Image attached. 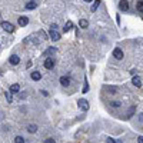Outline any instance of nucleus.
Returning <instances> with one entry per match:
<instances>
[{
  "label": "nucleus",
  "mask_w": 143,
  "mask_h": 143,
  "mask_svg": "<svg viewBox=\"0 0 143 143\" xmlns=\"http://www.w3.org/2000/svg\"><path fill=\"white\" fill-rule=\"evenodd\" d=\"M77 106L82 109V110H89V102H87L86 99H79L77 100Z\"/></svg>",
  "instance_id": "obj_1"
},
{
  "label": "nucleus",
  "mask_w": 143,
  "mask_h": 143,
  "mask_svg": "<svg viewBox=\"0 0 143 143\" xmlns=\"http://www.w3.org/2000/svg\"><path fill=\"white\" fill-rule=\"evenodd\" d=\"M113 56H115V59L122 60V59H123V50H122L120 47H116V49L113 50Z\"/></svg>",
  "instance_id": "obj_2"
},
{
  "label": "nucleus",
  "mask_w": 143,
  "mask_h": 143,
  "mask_svg": "<svg viewBox=\"0 0 143 143\" xmlns=\"http://www.w3.org/2000/svg\"><path fill=\"white\" fill-rule=\"evenodd\" d=\"M2 27L6 32H14V26L10 22H2Z\"/></svg>",
  "instance_id": "obj_3"
},
{
  "label": "nucleus",
  "mask_w": 143,
  "mask_h": 143,
  "mask_svg": "<svg viewBox=\"0 0 143 143\" xmlns=\"http://www.w3.org/2000/svg\"><path fill=\"white\" fill-rule=\"evenodd\" d=\"M49 35H50V39H52L53 42L60 40V33L56 32V30H50V32H49Z\"/></svg>",
  "instance_id": "obj_4"
},
{
  "label": "nucleus",
  "mask_w": 143,
  "mask_h": 143,
  "mask_svg": "<svg viewBox=\"0 0 143 143\" xmlns=\"http://www.w3.org/2000/svg\"><path fill=\"white\" fill-rule=\"evenodd\" d=\"M60 84H62L63 87H67L69 84H70V77H69V76H62V77H60Z\"/></svg>",
  "instance_id": "obj_5"
},
{
  "label": "nucleus",
  "mask_w": 143,
  "mask_h": 143,
  "mask_svg": "<svg viewBox=\"0 0 143 143\" xmlns=\"http://www.w3.org/2000/svg\"><path fill=\"white\" fill-rule=\"evenodd\" d=\"M53 66H54V62H53V59H52V57H47V59L44 60V67L50 70V69H53Z\"/></svg>",
  "instance_id": "obj_6"
},
{
  "label": "nucleus",
  "mask_w": 143,
  "mask_h": 143,
  "mask_svg": "<svg viewBox=\"0 0 143 143\" xmlns=\"http://www.w3.org/2000/svg\"><path fill=\"white\" fill-rule=\"evenodd\" d=\"M10 65H13V66H16V65H19L20 63V57L17 56V54H13V56H10Z\"/></svg>",
  "instance_id": "obj_7"
},
{
  "label": "nucleus",
  "mask_w": 143,
  "mask_h": 143,
  "mask_svg": "<svg viewBox=\"0 0 143 143\" xmlns=\"http://www.w3.org/2000/svg\"><path fill=\"white\" fill-rule=\"evenodd\" d=\"M17 23H19L20 27H24V26H27V24H29V19H27V17H24V16H22V17H19Z\"/></svg>",
  "instance_id": "obj_8"
},
{
  "label": "nucleus",
  "mask_w": 143,
  "mask_h": 143,
  "mask_svg": "<svg viewBox=\"0 0 143 143\" xmlns=\"http://www.w3.org/2000/svg\"><path fill=\"white\" fill-rule=\"evenodd\" d=\"M119 9L123 12H126L127 9H129V3H127V0H120L119 2Z\"/></svg>",
  "instance_id": "obj_9"
},
{
  "label": "nucleus",
  "mask_w": 143,
  "mask_h": 143,
  "mask_svg": "<svg viewBox=\"0 0 143 143\" xmlns=\"http://www.w3.org/2000/svg\"><path fill=\"white\" fill-rule=\"evenodd\" d=\"M132 83L135 84L136 87H142V80H140V77H138V76L132 77Z\"/></svg>",
  "instance_id": "obj_10"
},
{
  "label": "nucleus",
  "mask_w": 143,
  "mask_h": 143,
  "mask_svg": "<svg viewBox=\"0 0 143 143\" xmlns=\"http://www.w3.org/2000/svg\"><path fill=\"white\" fill-rule=\"evenodd\" d=\"M56 53V47H49L44 50V56H47V57H50L52 54H54Z\"/></svg>",
  "instance_id": "obj_11"
},
{
  "label": "nucleus",
  "mask_w": 143,
  "mask_h": 143,
  "mask_svg": "<svg viewBox=\"0 0 143 143\" xmlns=\"http://www.w3.org/2000/svg\"><path fill=\"white\" fill-rule=\"evenodd\" d=\"M36 7H37V3H36V2H29V3L26 4V9H27V10H33V9H36Z\"/></svg>",
  "instance_id": "obj_12"
},
{
  "label": "nucleus",
  "mask_w": 143,
  "mask_h": 143,
  "mask_svg": "<svg viewBox=\"0 0 143 143\" xmlns=\"http://www.w3.org/2000/svg\"><path fill=\"white\" fill-rule=\"evenodd\" d=\"M40 77H42L40 72H33V73H32V79H33L35 82H39V80H40Z\"/></svg>",
  "instance_id": "obj_13"
},
{
  "label": "nucleus",
  "mask_w": 143,
  "mask_h": 143,
  "mask_svg": "<svg viewBox=\"0 0 143 143\" xmlns=\"http://www.w3.org/2000/svg\"><path fill=\"white\" fill-rule=\"evenodd\" d=\"M20 90V86L17 83H14V84H12L10 86V93H17Z\"/></svg>",
  "instance_id": "obj_14"
},
{
  "label": "nucleus",
  "mask_w": 143,
  "mask_h": 143,
  "mask_svg": "<svg viewBox=\"0 0 143 143\" xmlns=\"http://www.w3.org/2000/svg\"><path fill=\"white\" fill-rule=\"evenodd\" d=\"M36 130H37V126H36V124H29V126H27V132L35 133Z\"/></svg>",
  "instance_id": "obj_15"
},
{
  "label": "nucleus",
  "mask_w": 143,
  "mask_h": 143,
  "mask_svg": "<svg viewBox=\"0 0 143 143\" xmlns=\"http://www.w3.org/2000/svg\"><path fill=\"white\" fill-rule=\"evenodd\" d=\"M99 6H100V0H96V2L93 3V6H92V9H90V10H92V12H96L97 9H99Z\"/></svg>",
  "instance_id": "obj_16"
},
{
  "label": "nucleus",
  "mask_w": 143,
  "mask_h": 143,
  "mask_svg": "<svg viewBox=\"0 0 143 143\" xmlns=\"http://www.w3.org/2000/svg\"><path fill=\"white\" fill-rule=\"evenodd\" d=\"M72 27H73V23L72 22H67L65 24V27H63V30H65V32H69V30H72Z\"/></svg>",
  "instance_id": "obj_17"
},
{
  "label": "nucleus",
  "mask_w": 143,
  "mask_h": 143,
  "mask_svg": "<svg viewBox=\"0 0 143 143\" xmlns=\"http://www.w3.org/2000/svg\"><path fill=\"white\" fill-rule=\"evenodd\" d=\"M4 96H6V99H7V102H9V103L13 102V97H12V93H10V92H6V93H4Z\"/></svg>",
  "instance_id": "obj_18"
},
{
  "label": "nucleus",
  "mask_w": 143,
  "mask_h": 143,
  "mask_svg": "<svg viewBox=\"0 0 143 143\" xmlns=\"http://www.w3.org/2000/svg\"><path fill=\"white\" fill-rule=\"evenodd\" d=\"M110 106H112V107H120V106H122V102H119V100H116V102H112Z\"/></svg>",
  "instance_id": "obj_19"
},
{
  "label": "nucleus",
  "mask_w": 143,
  "mask_h": 143,
  "mask_svg": "<svg viewBox=\"0 0 143 143\" xmlns=\"http://www.w3.org/2000/svg\"><path fill=\"white\" fill-rule=\"evenodd\" d=\"M87 90H89V84H87V79H84V86H83V90H82V92L87 93Z\"/></svg>",
  "instance_id": "obj_20"
},
{
  "label": "nucleus",
  "mask_w": 143,
  "mask_h": 143,
  "mask_svg": "<svg viewBox=\"0 0 143 143\" xmlns=\"http://www.w3.org/2000/svg\"><path fill=\"white\" fill-rule=\"evenodd\" d=\"M14 143H24V139L22 136H16V138H14Z\"/></svg>",
  "instance_id": "obj_21"
},
{
  "label": "nucleus",
  "mask_w": 143,
  "mask_h": 143,
  "mask_svg": "<svg viewBox=\"0 0 143 143\" xmlns=\"http://www.w3.org/2000/svg\"><path fill=\"white\" fill-rule=\"evenodd\" d=\"M79 24H80V27H83V29H84V27H87V24H89V23H87V20L82 19L80 22H79Z\"/></svg>",
  "instance_id": "obj_22"
},
{
  "label": "nucleus",
  "mask_w": 143,
  "mask_h": 143,
  "mask_svg": "<svg viewBox=\"0 0 143 143\" xmlns=\"http://www.w3.org/2000/svg\"><path fill=\"white\" fill-rule=\"evenodd\" d=\"M136 7H138V10H139V12H143V0H140V2H138Z\"/></svg>",
  "instance_id": "obj_23"
},
{
  "label": "nucleus",
  "mask_w": 143,
  "mask_h": 143,
  "mask_svg": "<svg viewBox=\"0 0 143 143\" xmlns=\"http://www.w3.org/2000/svg\"><path fill=\"white\" fill-rule=\"evenodd\" d=\"M133 112H135V107H130V110H129V113H127V117H130L133 115Z\"/></svg>",
  "instance_id": "obj_24"
},
{
  "label": "nucleus",
  "mask_w": 143,
  "mask_h": 143,
  "mask_svg": "<svg viewBox=\"0 0 143 143\" xmlns=\"http://www.w3.org/2000/svg\"><path fill=\"white\" fill-rule=\"evenodd\" d=\"M109 93H116V87H109Z\"/></svg>",
  "instance_id": "obj_25"
},
{
  "label": "nucleus",
  "mask_w": 143,
  "mask_h": 143,
  "mask_svg": "<svg viewBox=\"0 0 143 143\" xmlns=\"http://www.w3.org/2000/svg\"><path fill=\"white\" fill-rule=\"evenodd\" d=\"M50 30H57V24H56V23H53V24L50 26Z\"/></svg>",
  "instance_id": "obj_26"
},
{
  "label": "nucleus",
  "mask_w": 143,
  "mask_h": 143,
  "mask_svg": "<svg viewBox=\"0 0 143 143\" xmlns=\"http://www.w3.org/2000/svg\"><path fill=\"white\" fill-rule=\"evenodd\" d=\"M106 143H116V142H115L112 138H107V139H106Z\"/></svg>",
  "instance_id": "obj_27"
},
{
  "label": "nucleus",
  "mask_w": 143,
  "mask_h": 143,
  "mask_svg": "<svg viewBox=\"0 0 143 143\" xmlns=\"http://www.w3.org/2000/svg\"><path fill=\"white\" fill-rule=\"evenodd\" d=\"M44 143H56V142H54V139H47Z\"/></svg>",
  "instance_id": "obj_28"
},
{
  "label": "nucleus",
  "mask_w": 143,
  "mask_h": 143,
  "mask_svg": "<svg viewBox=\"0 0 143 143\" xmlns=\"http://www.w3.org/2000/svg\"><path fill=\"white\" fill-rule=\"evenodd\" d=\"M138 143H143V136H139L138 138Z\"/></svg>",
  "instance_id": "obj_29"
},
{
  "label": "nucleus",
  "mask_w": 143,
  "mask_h": 143,
  "mask_svg": "<svg viewBox=\"0 0 143 143\" xmlns=\"http://www.w3.org/2000/svg\"><path fill=\"white\" fill-rule=\"evenodd\" d=\"M20 97H22V99H24V97H26V93H24V92L20 93Z\"/></svg>",
  "instance_id": "obj_30"
},
{
  "label": "nucleus",
  "mask_w": 143,
  "mask_h": 143,
  "mask_svg": "<svg viewBox=\"0 0 143 143\" xmlns=\"http://www.w3.org/2000/svg\"><path fill=\"white\" fill-rule=\"evenodd\" d=\"M140 122H143V115H140Z\"/></svg>",
  "instance_id": "obj_31"
},
{
  "label": "nucleus",
  "mask_w": 143,
  "mask_h": 143,
  "mask_svg": "<svg viewBox=\"0 0 143 143\" xmlns=\"http://www.w3.org/2000/svg\"><path fill=\"white\" fill-rule=\"evenodd\" d=\"M83 2H86V3H89V2H92V0H83Z\"/></svg>",
  "instance_id": "obj_32"
}]
</instances>
